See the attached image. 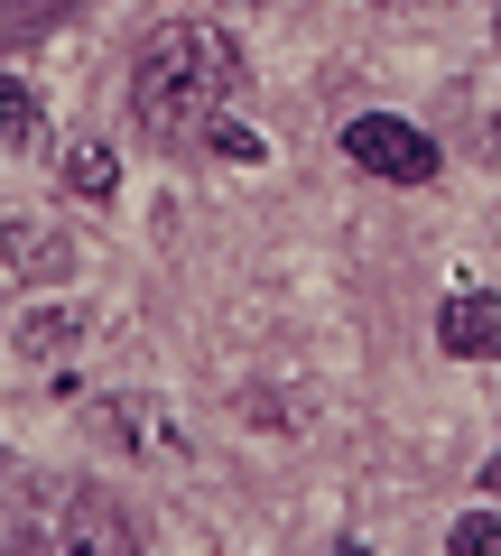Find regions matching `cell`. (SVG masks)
Listing matches in <instances>:
<instances>
[{"label": "cell", "instance_id": "8fae6325", "mask_svg": "<svg viewBox=\"0 0 501 556\" xmlns=\"http://www.w3.org/2000/svg\"><path fill=\"white\" fill-rule=\"evenodd\" d=\"M483 492H501V455H492V464H483Z\"/></svg>", "mask_w": 501, "mask_h": 556}, {"label": "cell", "instance_id": "7c38bea8", "mask_svg": "<svg viewBox=\"0 0 501 556\" xmlns=\"http://www.w3.org/2000/svg\"><path fill=\"white\" fill-rule=\"evenodd\" d=\"M335 556H372V547H362V538H335Z\"/></svg>", "mask_w": 501, "mask_h": 556}, {"label": "cell", "instance_id": "ba28073f", "mask_svg": "<svg viewBox=\"0 0 501 556\" xmlns=\"http://www.w3.org/2000/svg\"><path fill=\"white\" fill-rule=\"evenodd\" d=\"M0 149H38V93L20 75H0Z\"/></svg>", "mask_w": 501, "mask_h": 556}, {"label": "cell", "instance_id": "7a4b0ae2", "mask_svg": "<svg viewBox=\"0 0 501 556\" xmlns=\"http://www.w3.org/2000/svg\"><path fill=\"white\" fill-rule=\"evenodd\" d=\"M0 556H130V529L84 482H20L0 501Z\"/></svg>", "mask_w": 501, "mask_h": 556}, {"label": "cell", "instance_id": "3957f363", "mask_svg": "<svg viewBox=\"0 0 501 556\" xmlns=\"http://www.w3.org/2000/svg\"><path fill=\"white\" fill-rule=\"evenodd\" d=\"M343 159L372 167V177H390V186H427V177H437V139H427L418 121L362 112V121H343Z\"/></svg>", "mask_w": 501, "mask_h": 556}, {"label": "cell", "instance_id": "6da1fadb", "mask_svg": "<svg viewBox=\"0 0 501 556\" xmlns=\"http://www.w3.org/2000/svg\"><path fill=\"white\" fill-rule=\"evenodd\" d=\"M241 47L223 38V28L204 20H167L140 38V65H130V112L149 121L159 139H196L204 121L223 112V102L241 93Z\"/></svg>", "mask_w": 501, "mask_h": 556}, {"label": "cell", "instance_id": "5b68a950", "mask_svg": "<svg viewBox=\"0 0 501 556\" xmlns=\"http://www.w3.org/2000/svg\"><path fill=\"white\" fill-rule=\"evenodd\" d=\"M75 251H65L57 223H0V278H65Z\"/></svg>", "mask_w": 501, "mask_h": 556}, {"label": "cell", "instance_id": "52a82bcc", "mask_svg": "<svg viewBox=\"0 0 501 556\" xmlns=\"http://www.w3.org/2000/svg\"><path fill=\"white\" fill-rule=\"evenodd\" d=\"M75 343H84V316H75V306H47V316L20 325V353H28V362H65Z\"/></svg>", "mask_w": 501, "mask_h": 556}, {"label": "cell", "instance_id": "277c9868", "mask_svg": "<svg viewBox=\"0 0 501 556\" xmlns=\"http://www.w3.org/2000/svg\"><path fill=\"white\" fill-rule=\"evenodd\" d=\"M437 343H446L455 362L501 353V306H492V288H455V298L437 306Z\"/></svg>", "mask_w": 501, "mask_h": 556}, {"label": "cell", "instance_id": "9c48e42d", "mask_svg": "<svg viewBox=\"0 0 501 556\" xmlns=\"http://www.w3.org/2000/svg\"><path fill=\"white\" fill-rule=\"evenodd\" d=\"M446 556H501V519L492 510H464L455 529H446Z\"/></svg>", "mask_w": 501, "mask_h": 556}, {"label": "cell", "instance_id": "8992f818", "mask_svg": "<svg viewBox=\"0 0 501 556\" xmlns=\"http://www.w3.org/2000/svg\"><path fill=\"white\" fill-rule=\"evenodd\" d=\"M65 186H75L84 204H112V186H121V159L102 149V139H75V149H65Z\"/></svg>", "mask_w": 501, "mask_h": 556}, {"label": "cell", "instance_id": "30bf717a", "mask_svg": "<svg viewBox=\"0 0 501 556\" xmlns=\"http://www.w3.org/2000/svg\"><path fill=\"white\" fill-rule=\"evenodd\" d=\"M204 139H214V149H223V159H241V167H261V139H251V130H241V121H204Z\"/></svg>", "mask_w": 501, "mask_h": 556}, {"label": "cell", "instance_id": "4fadbf2b", "mask_svg": "<svg viewBox=\"0 0 501 556\" xmlns=\"http://www.w3.org/2000/svg\"><path fill=\"white\" fill-rule=\"evenodd\" d=\"M492 38H501V20H492Z\"/></svg>", "mask_w": 501, "mask_h": 556}]
</instances>
